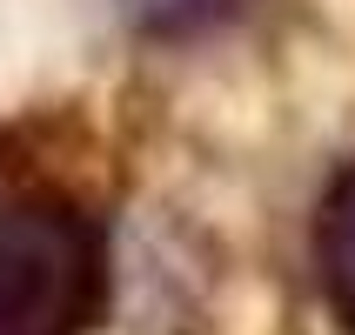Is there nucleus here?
I'll list each match as a JSON object with an SVG mask.
<instances>
[{
  "instance_id": "1",
  "label": "nucleus",
  "mask_w": 355,
  "mask_h": 335,
  "mask_svg": "<svg viewBox=\"0 0 355 335\" xmlns=\"http://www.w3.org/2000/svg\"><path fill=\"white\" fill-rule=\"evenodd\" d=\"M107 295V235L47 181L0 188V335H87Z\"/></svg>"
},
{
  "instance_id": "2",
  "label": "nucleus",
  "mask_w": 355,
  "mask_h": 335,
  "mask_svg": "<svg viewBox=\"0 0 355 335\" xmlns=\"http://www.w3.org/2000/svg\"><path fill=\"white\" fill-rule=\"evenodd\" d=\"M315 275L336 322L355 335V161L329 181V195L315 208Z\"/></svg>"
},
{
  "instance_id": "3",
  "label": "nucleus",
  "mask_w": 355,
  "mask_h": 335,
  "mask_svg": "<svg viewBox=\"0 0 355 335\" xmlns=\"http://www.w3.org/2000/svg\"><path fill=\"white\" fill-rule=\"evenodd\" d=\"M248 0H121V14L135 20V34L148 40H188V34H208L221 20H235Z\"/></svg>"
}]
</instances>
